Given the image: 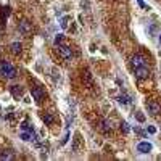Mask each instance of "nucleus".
Listing matches in <instances>:
<instances>
[{"label": "nucleus", "instance_id": "1", "mask_svg": "<svg viewBox=\"0 0 161 161\" xmlns=\"http://www.w3.org/2000/svg\"><path fill=\"white\" fill-rule=\"evenodd\" d=\"M0 74L7 79H15L16 77V70L15 66L8 61H0Z\"/></svg>", "mask_w": 161, "mask_h": 161}, {"label": "nucleus", "instance_id": "2", "mask_svg": "<svg viewBox=\"0 0 161 161\" xmlns=\"http://www.w3.org/2000/svg\"><path fill=\"white\" fill-rule=\"evenodd\" d=\"M58 53H60V56L65 61H71V58H73V52H71V48L68 47V45H58Z\"/></svg>", "mask_w": 161, "mask_h": 161}, {"label": "nucleus", "instance_id": "3", "mask_svg": "<svg viewBox=\"0 0 161 161\" xmlns=\"http://www.w3.org/2000/svg\"><path fill=\"white\" fill-rule=\"evenodd\" d=\"M31 92H32V98L36 100V103H40L45 98V92H44L42 87H39V85H34L31 89Z\"/></svg>", "mask_w": 161, "mask_h": 161}, {"label": "nucleus", "instance_id": "4", "mask_svg": "<svg viewBox=\"0 0 161 161\" xmlns=\"http://www.w3.org/2000/svg\"><path fill=\"white\" fill-rule=\"evenodd\" d=\"M131 65H132V68H139V66H145L147 65V58L143 55H140V53H137V55H134L131 58Z\"/></svg>", "mask_w": 161, "mask_h": 161}, {"label": "nucleus", "instance_id": "5", "mask_svg": "<svg viewBox=\"0 0 161 161\" xmlns=\"http://www.w3.org/2000/svg\"><path fill=\"white\" fill-rule=\"evenodd\" d=\"M148 76H150V70H148V66H147V65H145V66H139V68H135V77H137V79L143 80V79H147Z\"/></svg>", "mask_w": 161, "mask_h": 161}, {"label": "nucleus", "instance_id": "6", "mask_svg": "<svg viewBox=\"0 0 161 161\" xmlns=\"http://www.w3.org/2000/svg\"><path fill=\"white\" fill-rule=\"evenodd\" d=\"M147 108H148V113L150 114H153V116H158V114L161 113V105L158 102H148L147 103Z\"/></svg>", "mask_w": 161, "mask_h": 161}, {"label": "nucleus", "instance_id": "7", "mask_svg": "<svg viewBox=\"0 0 161 161\" xmlns=\"http://www.w3.org/2000/svg\"><path fill=\"white\" fill-rule=\"evenodd\" d=\"M153 150V145L150 142H139V145H137V152L139 153H150Z\"/></svg>", "mask_w": 161, "mask_h": 161}, {"label": "nucleus", "instance_id": "8", "mask_svg": "<svg viewBox=\"0 0 161 161\" xmlns=\"http://www.w3.org/2000/svg\"><path fill=\"white\" fill-rule=\"evenodd\" d=\"M100 126H102V131L103 132H111V121L103 119L102 123H100Z\"/></svg>", "mask_w": 161, "mask_h": 161}, {"label": "nucleus", "instance_id": "9", "mask_svg": "<svg viewBox=\"0 0 161 161\" xmlns=\"http://www.w3.org/2000/svg\"><path fill=\"white\" fill-rule=\"evenodd\" d=\"M11 53H13V55H20L21 53V44L20 42H13V44H11Z\"/></svg>", "mask_w": 161, "mask_h": 161}, {"label": "nucleus", "instance_id": "10", "mask_svg": "<svg viewBox=\"0 0 161 161\" xmlns=\"http://www.w3.org/2000/svg\"><path fill=\"white\" fill-rule=\"evenodd\" d=\"M118 102L123 103V105H127V103H131V97L126 95V94H121V95L118 97Z\"/></svg>", "mask_w": 161, "mask_h": 161}, {"label": "nucleus", "instance_id": "11", "mask_svg": "<svg viewBox=\"0 0 161 161\" xmlns=\"http://www.w3.org/2000/svg\"><path fill=\"white\" fill-rule=\"evenodd\" d=\"M11 94H13V97H16V98H20L21 94H23V90H21L20 85H13V87H11Z\"/></svg>", "mask_w": 161, "mask_h": 161}, {"label": "nucleus", "instance_id": "12", "mask_svg": "<svg viewBox=\"0 0 161 161\" xmlns=\"http://www.w3.org/2000/svg\"><path fill=\"white\" fill-rule=\"evenodd\" d=\"M42 119H44V123L47 124V126H50V124H53V116H52L50 113H45L44 116H42Z\"/></svg>", "mask_w": 161, "mask_h": 161}, {"label": "nucleus", "instance_id": "13", "mask_svg": "<svg viewBox=\"0 0 161 161\" xmlns=\"http://www.w3.org/2000/svg\"><path fill=\"white\" fill-rule=\"evenodd\" d=\"M121 131H123L124 134H127V132H129V124L126 123V121H123V123H121Z\"/></svg>", "mask_w": 161, "mask_h": 161}, {"label": "nucleus", "instance_id": "14", "mask_svg": "<svg viewBox=\"0 0 161 161\" xmlns=\"http://www.w3.org/2000/svg\"><path fill=\"white\" fill-rule=\"evenodd\" d=\"M63 44V34H58V36L55 37V45L58 47V45H61Z\"/></svg>", "mask_w": 161, "mask_h": 161}, {"label": "nucleus", "instance_id": "15", "mask_svg": "<svg viewBox=\"0 0 161 161\" xmlns=\"http://www.w3.org/2000/svg\"><path fill=\"white\" fill-rule=\"evenodd\" d=\"M21 129H23V131H32V127L29 126V123H27V121H24V123H21Z\"/></svg>", "mask_w": 161, "mask_h": 161}, {"label": "nucleus", "instance_id": "16", "mask_svg": "<svg viewBox=\"0 0 161 161\" xmlns=\"http://www.w3.org/2000/svg\"><path fill=\"white\" fill-rule=\"evenodd\" d=\"M147 132H148V134H156V127H155V126H148Z\"/></svg>", "mask_w": 161, "mask_h": 161}, {"label": "nucleus", "instance_id": "17", "mask_svg": "<svg viewBox=\"0 0 161 161\" xmlns=\"http://www.w3.org/2000/svg\"><path fill=\"white\" fill-rule=\"evenodd\" d=\"M68 139H70V131H66V134H65V137H63V140H61V145H65V143L68 142Z\"/></svg>", "mask_w": 161, "mask_h": 161}, {"label": "nucleus", "instance_id": "18", "mask_svg": "<svg viewBox=\"0 0 161 161\" xmlns=\"http://www.w3.org/2000/svg\"><path fill=\"white\" fill-rule=\"evenodd\" d=\"M0 159H11V155L10 153H2L0 155Z\"/></svg>", "mask_w": 161, "mask_h": 161}, {"label": "nucleus", "instance_id": "19", "mask_svg": "<svg viewBox=\"0 0 161 161\" xmlns=\"http://www.w3.org/2000/svg\"><path fill=\"white\" fill-rule=\"evenodd\" d=\"M60 24H61V27H63V29H65V27L68 26V18H63V20H61V23H60Z\"/></svg>", "mask_w": 161, "mask_h": 161}, {"label": "nucleus", "instance_id": "20", "mask_svg": "<svg viewBox=\"0 0 161 161\" xmlns=\"http://www.w3.org/2000/svg\"><path fill=\"white\" fill-rule=\"evenodd\" d=\"M137 119H139L140 123H143V121H145V116H143L142 113H137Z\"/></svg>", "mask_w": 161, "mask_h": 161}, {"label": "nucleus", "instance_id": "21", "mask_svg": "<svg viewBox=\"0 0 161 161\" xmlns=\"http://www.w3.org/2000/svg\"><path fill=\"white\" fill-rule=\"evenodd\" d=\"M159 44H161V34H159Z\"/></svg>", "mask_w": 161, "mask_h": 161}]
</instances>
